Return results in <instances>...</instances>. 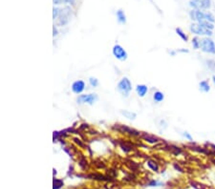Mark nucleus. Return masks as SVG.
<instances>
[{
    "instance_id": "1",
    "label": "nucleus",
    "mask_w": 215,
    "mask_h": 189,
    "mask_svg": "<svg viewBox=\"0 0 215 189\" xmlns=\"http://www.w3.org/2000/svg\"><path fill=\"white\" fill-rule=\"evenodd\" d=\"M117 91L122 97H128L130 93L132 92V82L130 81V79L126 76L122 77L118 84H117Z\"/></svg>"
},
{
    "instance_id": "15",
    "label": "nucleus",
    "mask_w": 215,
    "mask_h": 189,
    "mask_svg": "<svg viewBox=\"0 0 215 189\" xmlns=\"http://www.w3.org/2000/svg\"><path fill=\"white\" fill-rule=\"evenodd\" d=\"M143 140L146 142H148V143H151V144H153V143H157L158 142V138H156V137H154V136H149V135H143Z\"/></svg>"
},
{
    "instance_id": "19",
    "label": "nucleus",
    "mask_w": 215,
    "mask_h": 189,
    "mask_svg": "<svg viewBox=\"0 0 215 189\" xmlns=\"http://www.w3.org/2000/svg\"><path fill=\"white\" fill-rule=\"evenodd\" d=\"M88 82H89V85L93 88H96L99 86L100 82H99V79H97V77H94V76H90L89 79H88Z\"/></svg>"
},
{
    "instance_id": "26",
    "label": "nucleus",
    "mask_w": 215,
    "mask_h": 189,
    "mask_svg": "<svg viewBox=\"0 0 215 189\" xmlns=\"http://www.w3.org/2000/svg\"><path fill=\"white\" fill-rule=\"evenodd\" d=\"M183 136L184 137V138H187L188 141H192V137L188 133V132H184V133H183Z\"/></svg>"
},
{
    "instance_id": "5",
    "label": "nucleus",
    "mask_w": 215,
    "mask_h": 189,
    "mask_svg": "<svg viewBox=\"0 0 215 189\" xmlns=\"http://www.w3.org/2000/svg\"><path fill=\"white\" fill-rule=\"evenodd\" d=\"M201 50L204 53L215 55V44L210 37H203L201 39Z\"/></svg>"
},
{
    "instance_id": "18",
    "label": "nucleus",
    "mask_w": 215,
    "mask_h": 189,
    "mask_svg": "<svg viewBox=\"0 0 215 189\" xmlns=\"http://www.w3.org/2000/svg\"><path fill=\"white\" fill-rule=\"evenodd\" d=\"M192 47L195 50L201 48V39L199 38V36H195L192 38Z\"/></svg>"
},
{
    "instance_id": "3",
    "label": "nucleus",
    "mask_w": 215,
    "mask_h": 189,
    "mask_svg": "<svg viewBox=\"0 0 215 189\" xmlns=\"http://www.w3.org/2000/svg\"><path fill=\"white\" fill-rule=\"evenodd\" d=\"M71 13H72V10L70 7H64L63 9H61L60 11V14L58 16V18L56 19V25L57 26H60L63 27L65 25H67L70 21V16H71Z\"/></svg>"
},
{
    "instance_id": "2",
    "label": "nucleus",
    "mask_w": 215,
    "mask_h": 189,
    "mask_svg": "<svg viewBox=\"0 0 215 189\" xmlns=\"http://www.w3.org/2000/svg\"><path fill=\"white\" fill-rule=\"evenodd\" d=\"M99 97L97 94H83V95H79V97H76V101L77 104L83 105V104H88V105H94Z\"/></svg>"
},
{
    "instance_id": "20",
    "label": "nucleus",
    "mask_w": 215,
    "mask_h": 189,
    "mask_svg": "<svg viewBox=\"0 0 215 189\" xmlns=\"http://www.w3.org/2000/svg\"><path fill=\"white\" fill-rule=\"evenodd\" d=\"M147 165H148V167L151 169V170H153V171H155V172H158L159 166H158L157 162H153V161H148V162H147Z\"/></svg>"
},
{
    "instance_id": "4",
    "label": "nucleus",
    "mask_w": 215,
    "mask_h": 189,
    "mask_svg": "<svg viewBox=\"0 0 215 189\" xmlns=\"http://www.w3.org/2000/svg\"><path fill=\"white\" fill-rule=\"evenodd\" d=\"M189 31L194 34V35H196L197 36H208V37H210L212 35V31H210V30H208L206 28H204L202 27L201 25H199L198 23H192L190 26H189Z\"/></svg>"
},
{
    "instance_id": "10",
    "label": "nucleus",
    "mask_w": 215,
    "mask_h": 189,
    "mask_svg": "<svg viewBox=\"0 0 215 189\" xmlns=\"http://www.w3.org/2000/svg\"><path fill=\"white\" fill-rule=\"evenodd\" d=\"M135 91L140 97H144L148 93V87L145 84H138L135 88Z\"/></svg>"
},
{
    "instance_id": "8",
    "label": "nucleus",
    "mask_w": 215,
    "mask_h": 189,
    "mask_svg": "<svg viewBox=\"0 0 215 189\" xmlns=\"http://www.w3.org/2000/svg\"><path fill=\"white\" fill-rule=\"evenodd\" d=\"M189 17L192 21L199 23L201 21L206 20V12L201 11V10H191L189 12Z\"/></svg>"
},
{
    "instance_id": "27",
    "label": "nucleus",
    "mask_w": 215,
    "mask_h": 189,
    "mask_svg": "<svg viewBox=\"0 0 215 189\" xmlns=\"http://www.w3.org/2000/svg\"><path fill=\"white\" fill-rule=\"evenodd\" d=\"M57 35H58V31H57L56 25H54L53 26V36H56Z\"/></svg>"
},
{
    "instance_id": "13",
    "label": "nucleus",
    "mask_w": 215,
    "mask_h": 189,
    "mask_svg": "<svg viewBox=\"0 0 215 189\" xmlns=\"http://www.w3.org/2000/svg\"><path fill=\"white\" fill-rule=\"evenodd\" d=\"M121 114L126 117L127 119H129V121H134V119H136L137 117V114L134 113V112H131V111H128V110H122L121 111Z\"/></svg>"
},
{
    "instance_id": "11",
    "label": "nucleus",
    "mask_w": 215,
    "mask_h": 189,
    "mask_svg": "<svg viewBox=\"0 0 215 189\" xmlns=\"http://www.w3.org/2000/svg\"><path fill=\"white\" fill-rule=\"evenodd\" d=\"M116 16H117V20H118V22L120 24L124 25V24H126V22H127V18H126V14H125L123 10H122V9L118 10L116 13Z\"/></svg>"
},
{
    "instance_id": "14",
    "label": "nucleus",
    "mask_w": 215,
    "mask_h": 189,
    "mask_svg": "<svg viewBox=\"0 0 215 189\" xmlns=\"http://www.w3.org/2000/svg\"><path fill=\"white\" fill-rule=\"evenodd\" d=\"M163 99H164V95H163V92H161V91H156V92L153 94V101H154L155 102H157V103L162 102V101H163Z\"/></svg>"
},
{
    "instance_id": "22",
    "label": "nucleus",
    "mask_w": 215,
    "mask_h": 189,
    "mask_svg": "<svg viewBox=\"0 0 215 189\" xmlns=\"http://www.w3.org/2000/svg\"><path fill=\"white\" fill-rule=\"evenodd\" d=\"M63 186V181L58 180V179H54V187L53 189H60Z\"/></svg>"
},
{
    "instance_id": "24",
    "label": "nucleus",
    "mask_w": 215,
    "mask_h": 189,
    "mask_svg": "<svg viewBox=\"0 0 215 189\" xmlns=\"http://www.w3.org/2000/svg\"><path fill=\"white\" fill-rule=\"evenodd\" d=\"M53 3L55 6H60V5H62L64 4V0H53Z\"/></svg>"
},
{
    "instance_id": "23",
    "label": "nucleus",
    "mask_w": 215,
    "mask_h": 189,
    "mask_svg": "<svg viewBox=\"0 0 215 189\" xmlns=\"http://www.w3.org/2000/svg\"><path fill=\"white\" fill-rule=\"evenodd\" d=\"M207 63H208V67L210 69V70H214V69H215V61H213V60H208Z\"/></svg>"
},
{
    "instance_id": "16",
    "label": "nucleus",
    "mask_w": 215,
    "mask_h": 189,
    "mask_svg": "<svg viewBox=\"0 0 215 189\" xmlns=\"http://www.w3.org/2000/svg\"><path fill=\"white\" fill-rule=\"evenodd\" d=\"M175 32H176V34H177V35L181 37L182 40H184V41H185V42H187V41L188 40V36L184 34V32L183 31V30H182L181 28H176V29H175Z\"/></svg>"
},
{
    "instance_id": "12",
    "label": "nucleus",
    "mask_w": 215,
    "mask_h": 189,
    "mask_svg": "<svg viewBox=\"0 0 215 189\" xmlns=\"http://www.w3.org/2000/svg\"><path fill=\"white\" fill-rule=\"evenodd\" d=\"M199 89L203 93H209L210 91V86H209V83L208 82V80H202L199 83Z\"/></svg>"
},
{
    "instance_id": "21",
    "label": "nucleus",
    "mask_w": 215,
    "mask_h": 189,
    "mask_svg": "<svg viewBox=\"0 0 215 189\" xmlns=\"http://www.w3.org/2000/svg\"><path fill=\"white\" fill-rule=\"evenodd\" d=\"M60 11H61L60 8L54 6V8H53V19L54 20L58 18V16H60Z\"/></svg>"
},
{
    "instance_id": "28",
    "label": "nucleus",
    "mask_w": 215,
    "mask_h": 189,
    "mask_svg": "<svg viewBox=\"0 0 215 189\" xmlns=\"http://www.w3.org/2000/svg\"><path fill=\"white\" fill-rule=\"evenodd\" d=\"M159 184H161L160 183H158V182H156V181H152L150 183H149V186H156V185H159Z\"/></svg>"
},
{
    "instance_id": "6",
    "label": "nucleus",
    "mask_w": 215,
    "mask_h": 189,
    "mask_svg": "<svg viewBox=\"0 0 215 189\" xmlns=\"http://www.w3.org/2000/svg\"><path fill=\"white\" fill-rule=\"evenodd\" d=\"M112 55L115 58H117L120 61H125L128 58V54L125 51V49L120 45V44H115L112 48Z\"/></svg>"
},
{
    "instance_id": "25",
    "label": "nucleus",
    "mask_w": 215,
    "mask_h": 189,
    "mask_svg": "<svg viewBox=\"0 0 215 189\" xmlns=\"http://www.w3.org/2000/svg\"><path fill=\"white\" fill-rule=\"evenodd\" d=\"M76 3V0H64V4L65 5H72L74 6Z\"/></svg>"
},
{
    "instance_id": "29",
    "label": "nucleus",
    "mask_w": 215,
    "mask_h": 189,
    "mask_svg": "<svg viewBox=\"0 0 215 189\" xmlns=\"http://www.w3.org/2000/svg\"><path fill=\"white\" fill-rule=\"evenodd\" d=\"M212 81H213V83H214V85H215V75L212 76Z\"/></svg>"
},
{
    "instance_id": "7",
    "label": "nucleus",
    "mask_w": 215,
    "mask_h": 189,
    "mask_svg": "<svg viewBox=\"0 0 215 189\" xmlns=\"http://www.w3.org/2000/svg\"><path fill=\"white\" fill-rule=\"evenodd\" d=\"M189 6L193 10H201V11H207L211 7L210 0H190Z\"/></svg>"
},
{
    "instance_id": "9",
    "label": "nucleus",
    "mask_w": 215,
    "mask_h": 189,
    "mask_svg": "<svg viewBox=\"0 0 215 189\" xmlns=\"http://www.w3.org/2000/svg\"><path fill=\"white\" fill-rule=\"evenodd\" d=\"M86 88V83L82 80V79H79L72 83L71 85V90L76 95H81Z\"/></svg>"
},
{
    "instance_id": "17",
    "label": "nucleus",
    "mask_w": 215,
    "mask_h": 189,
    "mask_svg": "<svg viewBox=\"0 0 215 189\" xmlns=\"http://www.w3.org/2000/svg\"><path fill=\"white\" fill-rule=\"evenodd\" d=\"M199 25H201L202 27L206 28L208 30H210V31H212V30L214 29V23L212 22H209V21H207V20H204V21H201L198 23Z\"/></svg>"
}]
</instances>
